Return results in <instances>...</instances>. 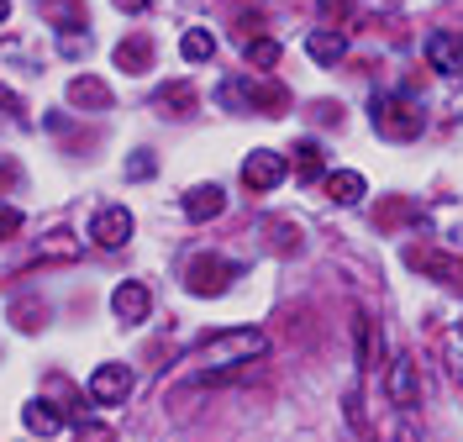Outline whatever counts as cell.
I'll return each instance as SVG.
<instances>
[{
    "label": "cell",
    "instance_id": "27",
    "mask_svg": "<svg viewBox=\"0 0 463 442\" xmlns=\"http://www.w3.org/2000/svg\"><path fill=\"white\" fill-rule=\"evenodd\" d=\"M347 11H353V0H321V16H326V27H337Z\"/></svg>",
    "mask_w": 463,
    "mask_h": 442
},
{
    "label": "cell",
    "instance_id": "15",
    "mask_svg": "<svg viewBox=\"0 0 463 442\" xmlns=\"http://www.w3.org/2000/svg\"><path fill=\"white\" fill-rule=\"evenodd\" d=\"M326 201H337V206H358V201H364V174H358V169H337V174H326Z\"/></svg>",
    "mask_w": 463,
    "mask_h": 442
},
{
    "label": "cell",
    "instance_id": "29",
    "mask_svg": "<svg viewBox=\"0 0 463 442\" xmlns=\"http://www.w3.org/2000/svg\"><path fill=\"white\" fill-rule=\"evenodd\" d=\"M116 11H127V16H137V11H147V0H116Z\"/></svg>",
    "mask_w": 463,
    "mask_h": 442
},
{
    "label": "cell",
    "instance_id": "14",
    "mask_svg": "<svg viewBox=\"0 0 463 442\" xmlns=\"http://www.w3.org/2000/svg\"><path fill=\"white\" fill-rule=\"evenodd\" d=\"M306 53H311L317 63H343L347 32H343V27H317L311 37H306Z\"/></svg>",
    "mask_w": 463,
    "mask_h": 442
},
{
    "label": "cell",
    "instance_id": "11",
    "mask_svg": "<svg viewBox=\"0 0 463 442\" xmlns=\"http://www.w3.org/2000/svg\"><path fill=\"white\" fill-rule=\"evenodd\" d=\"M111 311H116V322H143L147 311H153V295H147V285H137V279L116 285V290H111Z\"/></svg>",
    "mask_w": 463,
    "mask_h": 442
},
{
    "label": "cell",
    "instance_id": "32",
    "mask_svg": "<svg viewBox=\"0 0 463 442\" xmlns=\"http://www.w3.org/2000/svg\"><path fill=\"white\" fill-rule=\"evenodd\" d=\"M458 337H463V322H458Z\"/></svg>",
    "mask_w": 463,
    "mask_h": 442
},
{
    "label": "cell",
    "instance_id": "30",
    "mask_svg": "<svg viewBox=\"0 0 463 442\" xmlns=\"http://www.w3.org/2000/svg\"><path fill=\"white\" fill-rule=\"evenodd\" d=\"M0 106H5V111H22V100H16L11 89H0Z\"/></svg>",
    "mask_w": 463,
    "mask_h": 442
},
{
    "label": "cell",
    "instance_id": "6",
    "mask_svg": "<svg viewBox=\"0 0 463 442\" xmlns=\"http://www.w3.org/2000/svg\"><path fill=\"white\" fill-rule=\"evenodd\" d=\"M427 63L442 80H463V37L458 32H427Z\"/></svg>",
    "mask_w": 463,
    "mask_h": 442
},
{
    "label": "cell",
    "instance_id": "8",
    "mask_svg": "<svg viewBox=\"0 0 463 442\" xmlns=\"http://www.w3.org/2000/svg\"><path fill=\"white\" fill-rule=\"evenodd\" d=\"M90 237H95L100 248H127V242H132V211L127 206H100L95 221H90Z\"/></svg>",
    "mask_w": 463,
    "mask_h": 442
},
{
    "label": "cell",
    "instance_id": "9",
    "mask_svg": "<svg viewBox=\"0 0 463 442\" xmlns=\"http://www.w3.org/2000/svg\"><path fill=\"white\" fill-rule=\"evenodd\" d=\"M384 395H390V400H395L401 411H411V406L421 400V380H416V363H411L405 353L395 358V363H390V380H384Z\"/></svg>",
    "mask_w": 463,
    "mask_h": 442
},
{
    "label": "cell",
    "instance_id": "23",
    "mask_svg": "<svg viewBox=\"0 0 463 442\" xmlns=\"http://www.w3.org/2000/svg\"><path fill=\"white\" fill-rule=\"evenodd\" d=\"M158 174V158H153V153H132V158H127V179H153Z\"/></svg>",
    "mask_w": 463,
    "mask_h": 442
},
{
    "label": "cell",
    "instance_id": "25",
    "mask_svg": "<svg viewBox=\"0 0 463 442\" xmlns=\"http://www.w3.org/2000/svg\"><path fill=\"white\" fill-rule=\"evenodd\" d=\"M74 442H111V427H106V421H85V427L74 432Z\"/></svg>",
    "mask_w": 463,
    "mask_h": 442
},
{
    "label": "cell",
    "instance_id": "19",
    "mask_svg": "<svg viewBox=\"0 0 463 442\" xmlns=\"http://www.w3.org/2000/svg\"><path fill=\"white\" fill-rule=\"evenodd\" d=\"M179 53H184V63H205L211 53H216V37L205 27H190L184 37H179Z\"/></svg>",
    "mask_w": 463,
    "mask_h": 442
},
{
    "label": "cell",
    "instance_id": "5",
    "mask_svg": "<svg viewBox=\"0 0 463 442\" xmlns=\"http://www.w3.org/2000/svg\"><path fill=\"white\" fill-rule=\"evenodd\" d=\"M127 395H132V369L127 363H100L90 374V400L95 406H121Z\"/></svg>",
    "mask_w": 463,
    "mask_h": 442
},
{
    "label": "cell",
    "instance_id": "33",
    "mask_svg": "<svg viewBox=\"0 0 463 442\" xmlns=\"http://www.w3.org/2000/svg\"><path fill=\"white\" fill-rule=\"evenodd\" d=\"M458 380H463V369H458Z\"/></svg>",
    "mask_w": 463,
    "mask_h": 442
},
{
    "label": "cell",
    "instance_id": "2",
    "mask_svg": "<svg viewBox=\"0 0 463 442\" xmlns=\"http://www.w3.org/2000/svg\"><path fill=\"white\" fill-rule=\"evenodd\" d=\"M369 117H374V132L379 137H390V143H416V137L427 132V111L411 106L405 95H374Z\"/></svg>",
    "mask_w": 463,
    "mask_h": 442
},
{
    "label": "cell",
    "instance_id": "22",
    "mask_svg": "<svg viewBox=\"0 0 463 442\" xmlns=\"http://www.w3.org/2000/svg\"><path fill=\"white\" fill-rule=\"evenodd\" d=\"M58 53H63V59H85L90 53V32H63V37H58Z\"/></svg>",
    "mask_w": 463,
    "mask_h": 442
},
{
    "label": "cell",
    "instance_id": "18",
    "mask_svg": "<svg viewBox=\"0 0 463 442\" xmlns=\"http://www.w3.org/2000/svg\"><path fill=\"white\" fill-rule=\"evenodd\" d=\"M295 179H300V184L321 179V143L317 137H300V143H295Z\"/></svg>",
    "mask_w": 463,
    "mask_h": 442
},
{
    "label": "cell",
    "instance_id": "10",
    "mask_svg": "<svg viewBox=\"0 0 463 442\" xmlns=\"http://www.w3.org/2000/svg\"><path fill=\"white\" fill-rule=\"evenodd\" d=\"M111 85L106 80H95V74H80V80H69V106L74 111H111Z\"/></svg>",
    "mask_w": 463,
    "mask_h": 442
},
{
    "label": "cell",
    "instance_id": "4",
    "mask_svg": "<svg viewBox=\"0 0 463 442\" xmlns=\"http://www.w3.org/2000/svg\"><path fill=\"white\" fill-rule=\"evenodd\" d=\"M232 279H242V268L232 264V259H216V253H201L184 268V290L190 295H227Z\"/></svg>",
    "mask_w": 463,
    "mask_h": 442
},
{
    "label": "cell",
    "instance_id": "26",
    "mask_svg": "<svg viewBox=\"0 0 463 442\" xmlns=\"http://www.w3.org/2000/svg\"><path fill=\"white\" fill-rule=\"evenodd\" d=\"M16 232H22V211L0 206V242H5V237H16Z\"/></svg>",
    "mask_w": 463,
    "mask_h": 442
},
{
    "label": "cell",
    "instance_id": "12",
    "mask_svg": "<svg viewBox=\"0 0 463 442\" xmlns=\"http://www.w3.org/2000/svg\"><path fill=\"white\" fill-rule=\"evenodd\" d=\"M222 211H227L222 184H195V190L184 195V216H190V221H216Z\"/></svg>",
    "mask_w": 463,
    "mask_h": 442
},
{
    "label": "cell",
    "instance_id": "24",
    "mask_svg": "<svg viewBox=\"0 0 463 442\" xmlns=\"http://www.w3.org/2000/svg\"><path fill=\"white\" fill-rule=\"evenodd\" d=\"M190 100H195V95H190V85H164V89H158V111H164V106H179V111H184Z\"/></svg>",
    "mask_w": 463,
    "mask_h": 442
},
{
    "label": "cell",
    "instance_id": "3",
    "mask_svg": "<svg viewBox=\"0 0 463 442\" xmlns=\"http://www.w3.org/2000/svg\"><path fill=\"white\" fill-rule=\"evenodd\" d=\"M222 106L232 111H263V117H285L289 95L274 80H227L222 85Z\"/></svg>",
    "mask_w": 463,
    "mask_h": 442
},
{
    "label": "cell",
    "instance_id": "16",
    "mask_svg": "<svg viewBox=\"0 0 463 442\" xmlns=\"http://www.w3.org/2000/svg\"><path fill=\"white\" fill-rule=\"evenodd\" d=\"M22 421H27L37 437H58L63 432V411H58L53 400H32L27 411H22Z\"/></svg>",
    "mask_w": 463,
    "mask_h": 442
},
{
    "label": "cell",
    "instance_id": "31",
    "mask_svg": "<svg viewBox=\"0 0 463 442\" xmlns=\"http://www.w3.org/2000/svg\"><path fill=\"white\" fill-rule=\"evenodd\" d=\"M5 16H11V0H0V22H5Z\"/></svg>",
    "mask_w": 463,
    "mask_h": 442
},
{
    "label": "cell",
    "instance_id": "17",
    "mask_svg": "<svg viewBox=\"0 0 463 442\" xmlns=\"http://www.w3.org/2000/svg\"><path fill=\"white\" fill-rule=\"evenodd\" d=\"M147 63H153V42H147V37H127V42H116V69L143 74Z\"/></svg>",
    "mask_w": 463,
    "mask_h": 442
},
{
    "label": "cell",
    "instance_id": "28",
    "mask_svg": "<svg viewBox=\"0 0 463 442\" xmlns=\"http://www.w3.org/2000/svg\"><path fill=\"white\" fill-rule=\"evenodd\" d=\"M37 316H43L37 306H16V326H27V332H32V326H43V322H37Z\"/></svg>",
    "mask_w": 463,
    "mask_h": 442
},
{
    "label": "cell",
    "instance_id": "13",
    "mask_svg": "<svg viewBox=\"0 0 463 442\" xmlns=\"http://www.w3.org/2000/svg\"><path fill=\"white\" fill-rule=\"evenodd\" d=\"M80 259V242H74V232H48L37 248H32V264H74Z\"/></svg>",
    "mask_w": 463,
    "mask_h": 442
},
{
    "label": "cell",
    "instance_id": "21",
    "mask_svg": "<svg viewBox=\"0 0 463 442\" xmlns=\"http://www.w3.org/2000/svg\"><path fill=\"white\" fill-rule=\"evenodd\" d=\"M48 22H58V27H69V22L85 27V5H80V0H53V5H48Z\"/></svg>",
    "mask_w": 463,
    "mask_h": 442
},
{
    "label": "cell",
    "instance_id": "20",
    "mask_svg": "<svg viewBox=\"0 0 463 442\" xmlns=\"http://www.w3.org/2000/svg\"><path fill=\"white\" fill-rule=\"evenodd\" d=\"M248 63L253 69H274L279 63V42L274 37H248Z\"/></svg>",
    "mask_w": 463,
    "mask_h": 442
},
{
    "label": "cell",
    "instance_id": "1",
    "mask_svg": "<svg viewBox=\"0 0 463 442\" xmlns=\"http://www.w3.org/2000/svg\"><path fill=\"white\" fill-rule=\"evenodd\" d=\"M269 353V337L253 332V326H232V332H216L195 348V363L201 369H237V363H253V358Z\"/></svg>",
    "mask_w": 463,
    "mask_h": 442
},
{
    "label": "cell",
    "instance_id": "7",
    "mask_svg": "<svg viewBox=\"0 0 463 442\" xmlns=\"http://www.w3.org/2000/svg\"><path fill=\"white\" fill-rule=\"evenodd\" d=\"M242 184L248 190H274V184H285V153H269V147H259V153H248L242 158Z\"/></svg>",
    "mask_w": 463,
    "mask_h": 442
}]
</instances>
